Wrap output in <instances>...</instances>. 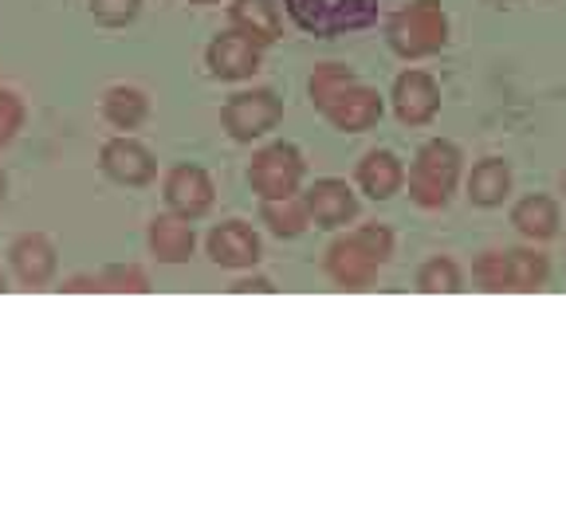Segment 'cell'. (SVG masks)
Here are the masks:
<instances>
[{
    "mask_svg": "<svg viewBox=\"0 0 566 530\" xmlns=\"http://www.w3.org/2000/svg\"><path fill=\"white\" fill-rule=\"evenodd\" d=\"M386 40L401 60L437 55L449 44V17H444L441 0H409L406 9L389 17Z\"/></svg>",
    "mask_w": 566,
    "mask_h": 530,
    "instance_id": "cell-1",
    "label": "cell"
},
{
    "mask_svg": "<svg viewBox=\"0 0 566 530\" xmlns=\"http://www.w3.org/2000/svg\"><path fill=\"white\" fill-rule=\"evenodd\" d=\"M460 150L452 141L433 138L424 141L417 150L413 166H409V201L421 204V209H444L449 197L457 193L460 186Z\"/></svg>",
    "mask_w": 566,
    "mask_h": 530,
    "instance_id": "cell-2",
    "label": "cell"
},
{
    "mask_svg": "<svg viewBox=\"0 0 566 530\" xmlns=\"http://www.w3.org/2000/svg\"><path fill=\"white\" fill-rule=\"evenodd\" d=\"M303 153L287 141H275V146H264V150L252 158V169H248V181L260 193V201H272V197H292L300 193L303 181Z\"/></svg>",
    "mask_w": 566,
    "mask_h": 530,
    "instance_id": "cell-3",
    "label": "cell"
},
{
    "mask_svg": "<svg viewBox=\"0 0 566 530\" xmlns=\"http://www.w3.org/2000/svg\"><path fill=\"white\" fill-rule=\"evenodd\" d=\"M283 115V103L272 91H240L224 103V130L237 141H252L260 134H268Z\"/></svg>",
    "mask_w": 566,
    "mask_h": 530,
    "instance_id": "cell-4",
    "label": "cell"
},
{
    "mask_svg": "<svg viewBox=\"0 0 566 530\" xmlns=\"http://www.w3.org/2000/svg\"><path fill=\"white\" fill-rule=\"evenodd\" d=\"M394 115L401 126H429L441 110V87L429 71L409 67L394 80Z\"/></svg>",
    "mask_w": 566,
    "mask_h": 530,
    "instance_id": "cell-5",
    "label": "cell"
},
{
    "mask_svg": "<svg viewBox=\"0 0 566 530\" xmlns=\"http://www.w3.org/2000/svg\"><path fill=\"white\" fill-rule=\"evenodd\" d=\"M205 60H209V71L217 75V80H229V83L252 80L260 67V44L232 28V32H221L217 40H212Z\"/></svg>",
    "mask_w": 566,
    "mask_h": 530,
    "instance_id": "cell-6",
    "label": "cell"
},
{
    "mask_svg": "<svg viewBox=\"0 0 566 530\" xmlns=\"http://www.w3.org/2000/svg\"><path fill=\"white\" fill-rule=\"evenodd\" d=\"M378 267L381 264L366 252L363 244H358L354 232L338 236L335 244L327 247V275L338 283V287H346V292H363V287H370L374 275H378Z\"/></svg>",
    "mask_w": 566,
    "mask_h": 530,
    "instance_id": "cell-7",
    "label": "cell"
},
{
    "mask_svg": "<svg viewBox=\"0 0 566 530\" xmlns=\"http://www.w3.org/2000/svg\"><path fill=\"white\" fill-rule=\"evenodd\" d=\"M311 212V224L318 229H343V224L354 221V212H358V201H354V189L338 177H323L315 186L303 193Z\"/></svg>",
    "mask_w": 566,
    "mask_h": 530,
    "instance_id": "cell-8",
    "label": "cell"
},
{
    "mask_svg": "<svg viewBox=\"0 0 566 530\" xmlns=\"http://www.w3.org/2000/svg\"><path fill=\"white\" fill-rule=\"evenodd\" d=\"M166 204L186 216V221H197L212 209V181L201 166H177L169 169L166 177Z\"/></svg>",
    "mask_w": 566,
    "mask_h": 530,
    "instance_id": "cell-9",
    "label": "cell"
},
{
    "mask_svg": "<svg viewBox=\"0 0 566 530\" xmlns=\"http://www.w3.org/2000/svg\"><path fill=\"white\" fill-rule=\"evenodd\" d=\"M103 169L118 186H146L154 177V153L134 138H115L103 146Z\"/></svg>",
    "mask_w": 566,
    "mask_h": 530,
    "instance_id": "cell-10",
    "label": "cell"
},
{
    "mask_svg": "<svg viewBox=\"0 0 566 530\" xmlns=\"http://www.w3.org/2000/svg\"><path fill=\"white\" fill-rule=\"evenodd\" d=\"M209 256L221 267H252L260 259V236L244 221H224L209 232Z\"/></svg>",
    "mask_w": 566,
    "mask_h": 530,
    "instance_id": "cell-11",
    "label": "cell"
},
{
    "mask_svg": "<svg viewBox=\"0 0 566 530\" xmlns=\"http://www.w3.org/2000/svg\"><path fill=\"white\" fill-rule=\"evenodd\" d=\"M378 118H381V95L374 87H363V83H354V87L346 91V95H338L335 106L327 110V123L343 134L370 130Z\"/></svg>",
    "mask_w": 566,
    "mask_h": 530,
    "instance_id": "cell-12",
    "label": "cell"
},
{
    "mask_svg": "<svg viewBox=\"0 0 566 530\" xmlns=\"http://www.w3.org/2000/svg\"><path fill=\"white\" fill-rule=\"evenodd\" d=\"M401 186H406V166H401L398 153L370 150L358 161V189L370 201H389L394 193H401Z\"/></svg>",
    "mask_w": 566,
    "mask_h": 530,
    "instance_id": "cell-13",
    "label": "cell"
},
{
    "mask_svg": "<svg viewBox=\"0 0 566 530\" xmlns=\"http://www.w3.org/2000/svg\"><path fill=\"white\" fill-rule=\"evenodd\" d=\"M512 224L520 236L535 240V244H543V240L558 236V224H563V212H558V204L551 201L547 193H527L515 201L512 209Z\"/></svg>",
    "mask_w": 566,
    "mask_h": 530,
    "instance_id": "cell-14",
    "label": "cell"
},
{
    "mask_svg": "<svg viewBox=\"0 0 566 530\" xmlns=\"http://www.w3.org/2000/svg\"><path fill=\"white\" fill-rule=\"evenodd\" d=\"M150 252L158 264H186L193 256V224L186 216H154L150 221Z\"/></svg>",
    "mask_w": 566,
    "mask_h": 530,
    "instance_id": "cell-15",
    "label": "cell"
},
{
    "mask_svg": "<svg viewBox=\"0 0 566 530\" xmlns=\"http://www.w3.org/2000/svg\"><path fill=\"white\" fill-rule=\"evenodd\" d=\"M464 189H469L472 204H480V209H495V204H504L507 193H512V169H507V161H500V158H484V161L472 166Z\"/></svg>",
    "mask_w": 566,
    "mask_h": 530,
    "instance_id": "cell-16",
    "label": "cell"
},
{
    "mask_svg": "<svg viewBox=\"0 0 566 530\" xmlns=\"http://www.w3.org/2000/svg\"><path fill=\"white\" fill-rule=\"evenodd\" d=\"M229 17L232 28L244 32L248 40H256L260 47L280 40V9H275V0H232Z\"/></svg>",
    "mask_w": 566,
    "mask_h": 530,
    "instance_id": "cell-17",
    "label": "cell"
},
{
    "mask_svg": "<svg viewBox=\"0 0 566 530\" xmlns=\"http://www.w3.org/2000/svg\"><path fill=\"white\" fill-rule=\"evenodd\" d=\"M12 267H17V275L28 283V287H40V283L52 279L55 272V252L52 244H48L44 236H20L17 244H12Z\"/></svg>",
    "mask_w": 566,
    "mask_h": 530,
    "instance_id": "cell-18",
    "label": "cell"
},
{
    "mask_svg": "<svg viewBox=\"0 0 566 530\" xmlns=\"http://www.w3.org/2000/svg\"><path fill=\"white\" fill-rule=\"evenodd\" d=\"M260 216H264V224L275 232V236H300V232L311 224L307 201H303L300 193H292V197H272V201H264Z\"/></svg>",
    "mask_w": 566,
    "mask_h": 530,
    "instance_id": "cell-19",
    "label": "cell"
},
{
    "mask_svg": "<svg viewBox=\"0 0 566 530\" xmlns=\"http://www.w3.org/2000/svg\"><path fill=\"white\" fill-rule=\"evenodd\" d=\"M354 71L350 67H343V63H323V67H315L311 71V83H307V91H311V103L327 115L331 106H335V98L338 95H346V91L354 87Z\"/></svg>",
    "mask_w": 566,
    "mask_h": 530,
    "instance_id": "cell-20",
    "label": "cell"
},
{
    "mask_svg": "<svg viewBox=\"0 0 566 530\" xmlns=\"http://www.w3.org/2000/svg\"><path fill=\"white\" fill-rule=\"evenodd\" d=\"M472 279H476L480 292H515V279H512V252H500V247H492V252H480L476 264H472Z\"/></svg>",
    "mask_w": 566,
    "mask_h": 530,
    "instance_id": "cell-21",
    "label": "cell"
},
{
    "mask_svg": "<svg viewBox=\"0 0 566 530\" xmlns=\"http://www.w3.org/2000/svg\"><path fill=\"white\" fill-rule=\"evenodd\" d=\"M460 283H464V275L452 256H433L417 267V292L421 295H457Z\"/></svg>",
    "mask_w": 566,
    "mask_h": 530,
    "instance_id": "cell-22",
    "label": "cell"
},
{
    "mask_svg": "<svg viewBox=\"0 0 566 530\" xmlns=\"http://www.w3.org/2000/svg\"><path fill=\"white\" fill-rule=\"evenodd\" d=\"M103 115L111 126H118V130H134V126L146 118V95L134 87H111L103 98Z\"/></svg>",
    "mask_w": 566,
    "mask_h": 530,
    "instance_id": "cell-23",
    "label": "cell"
},
{
    "mask_svg": "<svg viewBox=\"0 0 566 530\" xmlns=\"http://www.w3.org/2000/svg\"><path fill=\"white\" fill-rule=\"evenodd\" d=\"M512 279L515 292H539L551 279V259L535 247H512Z\"/></svg>",
    "mask_w": 566,
    "mask_h": 530,
    "instance_id": "cell-24",
    "label": "cell"
},
{
    "mask_svg": "<svg viewBox=\"0 0 566 530\" xmlns=\"http://www.w3.org/2000/svg\"><path fill=\"white\" fill-rule=\"evenodd\" d=\"M103 287L106 292H130V295H146L150 292V279L138 264H111L103 272Z\"/></svg>",
    "mask_w": 566,
    "mask_h": 530,
    "instance_id": "cell-25",
    "label": "cell"
},
{
    "mask_svg": "<svg viewBox=\"0 0 566 530\" xmlns=\"http://www.w3.org/2000/svg\"><path fill=\"white\" fill-rule=\"evenodd\" d=\"M354 236H358V244L370 252L378 264H389L394 259V232L386 229V224H363V229H354Z\"/></svg>",
    "mask_w": 566,
    "mask_h": 530,
    "instance_id": "cell-26",
    "label": "cell"
},
{
    "mask_svg": "<svg viewBox=\"0 0 566 530\" xmlns=\"http://www.w3.org/2000/svg\"><path fill=\"white\" fill-rule=\"evenodd\" d=\"M142 0H91V12H95L98 24L106 28H123L138 17Z\"/></svg>",
    "mask_w": 566,
    "mask_h": 530,
    "instance_id": "cell-27",
    "label": "cell"
},
{
    "mask_svg": "<svg viewBox=\"0 0 566 530\" xmlns=\"http://www.w3.org/2000/svg\"><path fill=\"white\" fill-rule=\"evenodd\" d=\"M20 123H24V106H20V98L12 95V91H0V146H9L12 134L20 130Z\"/></svg>",
    "mask_w": 566,
    "mask_h": 530,
    "instance_id": "cell-28",
    "label": "cell"
},
{
    "mask_svg": "<svg viewBox=\"0 0 566 530\" xmlns=\"http://www.w3.org/2000/svg\"><path fill=\"white\" fill-rule=\"evenodd\" d=\"M232 292H237V295H248V292L272 295L275 287H272V279H264V275H252V279H240V283H232Z\"/></svg>",
    "mask_w": 566,
    "mask_h": 530,
    "instance_id": "cell-29",
    "label": "cell"
},
{
    "mask_svg": "<svg viewBox=\"0 0 566 530\" xmlns=\"http://www.w3.org/2000/svg\"><path fill=\"white\" fill-rule=\"evenodd\" d=\"M63 292H106V287H103V275H98V279H91V275H75V279L63 283Z\"/></svg>",
    "mask_w": 566,
    "mask_h": 530,
    "instance_id": "cell-30",
    "label": "cell"
},
{
    "mask_svg": "<svg viewBox=\"0 0 566 530\" xmlns=\"http://www.w3.org/2000/svg\"><path fill=\"white\" fill-rule=\"evenodd\" d=\"M0 201H4V173H0Z\"/></svg>",
    "mask_w": 566,
    "mask_h": 530,
    "instance_id": "cell-31",
    "label": "cell"
},
{
    "mask_svg": "<svg viewBox=\"0 0 566 530\" xmlns=\"http://www.w3.org/2000/svg\"><path fill=\"white\" fill-rule=\"evenodd\" d=\"M193 4H212V0H193Z\"/></svg>",
    "mask_w": 566,
    "mask_h": 530,
    "instance_id": "cell-32",
    "label": "cell"
},
{
    "mask_svg": "<svg viewBox=\"0 0 566 530\" xmlns=\"http://www.w3.org/2000/svg\"><path fill=\"white\" fill-rule=\"evenodd\" d=\"M0 292H4V275H0Z\"/></svg>",
    "mask_w": 566,
    "mask_h": 530,
    "instance_id": "cell-33",
    "label": "cell"
},
{
    "mask_svg": "<svg viewBox=\"0 0 566 530\" xmlns=\"http://www.w3.org/2000/svg\"><path fill=\"white\" fill-rule=\"evenodd\" d=\"M563 189H566V181H563Z\"/></svg>",
    "mask_w": 566,
    "mask_h": 530,
    "instance_id": "cell-34",
    "label": "cell"
}]
</instances>
